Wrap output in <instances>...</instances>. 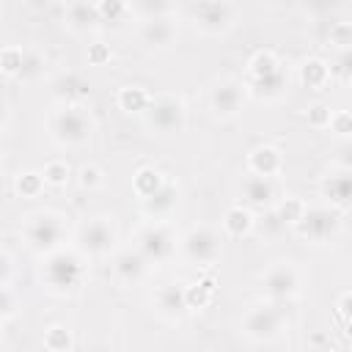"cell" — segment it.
<instances>
[{
	"instance_id": "35",
	"label": "cell",
	"mask_w": 352,
	"mask_h": 352,
	"mask_svg": "<svg viewBox=\"0 0 352 352\" xmlns=\"http://www.w3.org/2000/svg\"><path fill=\"white\" fill-rule=\"evenodd\" d=\"M327 38H330V44L338 47V52L341 50H349L352 47V25L349 22H333Z\"/></svg>"
},
{
	"instance_id": "23",
	"label": "cell",
	"mask_w": 352,
	"mask_h": 352,
	"mask_svg": "<svg viewBox=\"0 0 352 352\" xmlns=\"http://www.w3.org/2000/svg\"><path fill=\"white\" fill-rule=\"evenodd\" d=\"M165 182H168V179H165L157 168H148V165L138 168V173L132 176V187H135V192H138V198H140V201H143V198H148V195H154Z\"/></svg>"
},
{
	"instance_id": "16",
	"label": "cell",
	"mask_w": 352,
	"mask_h": 352,
	"mask_svg": "<svg viewBox=\"0 0 352 352\" xmlns=\"http://www.w3.org/2000/svg\"><path fill=\"white\" fill-rule=\"evenodd\" d=\"M143 204V214L146 217H151V223H160V220H165L173 209H176V204H179V187H176V182H165L154 195H148V198H143L140 201Z\"/></svg>"
},
{
	"instance_id": "31",
	"label": "cell",
	"mask_w": 352,
	"mask_h": 352,
	"mask_svg": "<svg viewBox=\"0 0 352 352\" xmlns=\"http://www.w3.org/2000/svg\"><path fill=\"white\" fill-rule=\"evenodd\" d=\"M212 292H214V283L209 278L190 283L187 286V308H204L212 300Z\"/></svg>"
},
{
	"instance_id": "20",
	"label": "cell",
	"mask_w": 352,
	"mask_h": 352,
	"mask_svg": "<svg viewBox=\"0 0 352 352\" xmlns=\"http://www.w3.org/2000/svg\"><path fill=\"white\" fill-rule=\"evenodd\" d=\"M63 16H66V25L72 30H77V33L80 30H91V28H96L102 22L96 3H69Z\"/></svg>"
},
{
	"instance_id": "42",
	"label": "cell",
	"mask_w": 352,
	"mask_h": 352,
	"mask_svg": "<svg viewBox=\"0 0 352 352\" xmlns=\"http://www.w3.org/2000/svg\"><path fill=\"white\" fill-rule=\"evenodd\" d=\"M336 162H338V168H346V170H352V140H346V143H341V146H338Z\"/></svg>"
},
{
	"instance_id": "37",
	"label": "cell",
	"mask_w": 352,
	"mask_h": 352,
	"mask_svg": "<svg viewBox=\"0 0 352 352\" xmlns=\"http://www.w3.org/2000/svg\"><path fill=\"white\" fill-rule=\"evenodd\" d=\"M333 74H336L341 82H352V47L338 52V58H336V63H333Z\"/></svg>"
},
{
	"instance_id": "11",
	"label": "cell",
	"mask_w": 352,
	"mask_h": 352,
	"mask_svg": "<svg viewBox=\"0 0 352 352\" xmlns=\"http://www.w3.org/2000/svg\"><path fill=\"white\" fill-rule=\"evenodd\" d=\"M261 292L272 302L292 300L300 292V272H297V267L292 261H275L272 267H267V272L261 275Z\"/></svg>"
},
{
	"instance_id": "33",
	"label": "cell",
	"mask_w": 352,
	"mask_h": 352,
	"mask_svg": "<svg viewBox=\"0 0 352 352\" xmlns=\"http://www.w3.org/2000/svg\"><path fill=\"white\" fill-rule=\"evenodd\" d=\"M69 162L66 160H50L47 165H44V170H41V176H44V182L47 184H52V187H60V184H66L69 182Z\"/></svg>"
},
{
	"instance_id": "10",
	"label": "cell",
	"mask_w": 352,
	"mask_h": 352,
	"mask_svg": "<svg viewBox=\"0 0 352 352\" xmlns=\"http://www.w3.org/2000/svg\"><path fill=\"white\" fill-rule=\"evenodd\" d=\"M135 248L140 250V256L148 264H162L176 256V239L168 231V226H162V223H146L135 234Z\"/></svg>"
},
{
	"instance_id": "36",
	"label": "cell",
	"mask_w": 352,
	"mask_h": 352,
	"mask_svg": "<svg viewBox=\"0 0 352 352\" xmlns=\"http://www.w3.org/2000/svg\"><path fill=\"white\" fill-rule=\"evenodd\" d=\"M77 182H80L82 190H96V187H102L104 179H102V170L96 165H82L77 170Z\"/></svg>"
},
{
	"instance_id": "14",
	"label": "cell",
	"mask_w": 352,
	"mask_h": 352,
	"mask_svg": "<svg viewBox=\"0 0 352 352\" xmlns=\"http://www.w3.org/2000/svg\"><path fill=\"white\" fill-rule=\"evenodd\" d=\"M154 308L160 316L179 322L187 314V286L182 283H165L154 292Z\"/></svg>"
},
{
	"instance_id": "30",
	"label": "cell",
	"mask_w": 352,
	"mask_h": 352,
	"mask_svg": "<svg viewBox=\"0 0 352 352\" xmlns=\"http://www.w3.org/2000/svg\"><path fill=\"white\" fill-rule=\"evenodd\" d=\"M305 209H308V206H305L300 198H294V195H292V198H286L283 204H278V206H275V217H278L280 223H292V226H297V223L302 220Z\"/></svg>"
},
{
	"instance_id": "1",
	"label": "cell",
	"mask_w": 352,
	"mask_h": 352,
	"mask_svg": "<svg viewBox=\"0 0 352 352\" xmlns=\"http://www.w3.org/2000/svg\"><path fill=\"white\" fill-rule=\"evenodd\" d=\"M82 275H85V267H82V258L77 250L58 248V250L47 253L41 261V286L50 294H58V297L74 294L82 283Z\"/></svg>"
},
{
	"instance_id": "5",
	"label": "cell",
	"mask_w": 352,
	"mask_h": 352,
	"mask_svg": "<svg viewBox=\"0 0 352 352\" xmlns=\"http://www.w3.org/2000/svg\"><path fill=\"white\" fill-rule=\"evenodd\" d=\"M187 124V110H184V99L179 94H160L151 99L148 110L143 113V126L148 129V135H179Z\"/></svg>"
},
{
	"instance_id": "41",
	"label": "cell",
	"mask_w": 352,
	"mask_h": 352,
	"mask_svg": "<svg viewBox=\"0 0 352 352\" xmlns=\"http://www.w3.org/2000/svg\"><path fill=\"white\" fill-rule=\"evenodd\" d=\"M110 58V50L102 44V41H96V44H91V50H88V63H94V66H99V63H104Z\"/></svg>"
},
{
	"instance_id": "21",
	"label": "cell",
	"mask_w": 352,
	"mask_h": 352,
	"mask_svg": "<svg viewBox=\"0 0 352 352\" xmlns=\"http://www.w3.org/2000/svg\"><path fill=\"white\" fill-rule=\"evenodd\" d=\"M253 226H256V220H253L250 209H245L242 204L228 206L226 214H223V228H226L228 236H248L253 231Z\"/></svg>"
},
{
	"instance_id": "9",
	"label": "cell",
	"mask_w": 352,
	"mask_h": 352,
	"mask_svg": "<svg viewBox=\"0 0 352 352\" xmlns=\"http://www.w3.org/2000/svg\"><path fill=\"white\" fill-rule=\"evenodd\" d=\"M245 82H239L236 77H217L214 82H212V88H209V99H206V104H209V113L214 116V118H220V121H228V118H234L236 113H239V107H242V102H245Z\"/></svg>"
},
{
	"instance_id": "28",
	"label": "cell",
	"mask_w": 352,
	"mask_h": 352,
	"mask_svg": "<svg viewBox=\"0 0 352 352\" xmlns=\"http://www.w3.org/2000/svg\"><path fill=\"white\" fill-rule=\"evenodd\" d=\"M52 94H55L63 104H77V99L82 96V82H80L77 74H60V77L55 80Z\"/></svg>"
},
{
	"instance_id": "7",
	"label": "cell",
	"mask_w": 352,
	"mask_h": 352,
	"mask_svg": "<svg viewBox=\"0 0 352 352\" xmlns=\"http://www.w3.org/2000/svg\"><path fill=\"white\" fill-rule=\"evenodd\" d=\"M192 28L204 36H226L234 30L239 8L234 3H192L184 8Z\"/></svg>"
},
{
	"instance_id": "3",
	"label": "cell",
	"mask_w": 352,
	"mask_h": 352,
	"mask_svg": "<svg viewBox=\"0 0 352 352\" xmlns=\"http://www.w3.org/2000/svg\"><path fill=\"white\" fill-rule=\"evenodd\" d=\"M47 129L60 148H82L94 138V121L80 104H60L52 110Z\"/></svg>"
},
{
	"instance_id": "17",
	"label": "cell",
	"mask_w": 352,
	"mask_h": 352,
	"mask_svg": "<svg viewBox=\"0 0 352 352\" xmlns=\"http://www.w3.org/2000/svg\"><path fill=\"white\" fill-rule=\"evenodd\" d=\"M146 267H148V261L140 256L138 248H126V250H121V253L116 256V261H113V272H116V278H118L124 286L138 283V280L146 275Z\"/></svg>"
},
{
	"instance_id": "32",
	"label": "cell",
	"mask_w": 352,
	"mask_h": 352,
	"mask_svg": "<svg viewBox=\"0 0 352 352\" xmlns=\"http://www.w3.org/2000/svg\"><path fill=\"white\" fill-rule=\"evenodd\" d=\"M22 60H25V50L22 47H14V44H8V47H3V52H0V66H3V74H16L19 77V72H22Z\"/></svg>"
},
{
	"instance_id": "13",
	"label": "cell",
	"mask_w": 352,
	"mask_h": 352,
	"mask_svg": "<svg viewBox=\"0 0 352 352\" xmlns=\"http://www.w3.org/2000/svg\"><path fill=\"white\" fill-rule=\"evenodd\" d=\"M294 228L300 236H305L311 242H327L336 234V217L324 206H311V209H305L302 220Z\"/></svg>"
},
{
	"instance_id": "18",
	"label": "cell",
	"mask_w": 352,
	"mask_h": 352,
	"mask_svg": "<svg viewBox=\"0 0 352 352\" xmlns=\"http://www.w3.org/2000/svg\"><path fill=\"white\" fill-rule=\"evenodd\" d=\"M322 192L336 206H352V170L338 168V170L327 173L322 182Z\"/></svg>"
},
{
	"instance_id": "38",
	"label": "cell",
	"mask_w": 352,
	"mask_h": 352,
	"mask_svg": "<svg viewBox=\"0 0 352 352\" xmlns=\"http://www.w3.org/2000/svg\"><path fill=\"white\" fill-rule=\"evenodd\" d=\"M327 129H333V132H338V135H352V113H346V110H336L333 118H330V126H327Z\"/></svg>"
},
{
	"instance_id": "22",
	"label": "cell",
	"mask_w": 352,
	"mask_h": 352,
	"mask_svg": "<svg viewBox=\"0 0 352 352\" xmlns=\"http://www.w3.org/2000/svg\"><path fill=\"white\" fill-rule=\"evenodd\" d=\"M245 88H248L256 99H267V102H272V99H280V96L286 94V77H283V72H275V74H270V77L250 80Z\"/></svg>"
},
{
	"instance_id": "4",
	"label": "cell",
	"mask_w": 352,
	"mask_h": 352,
	"mask_svg": "<svg viewBox=\"0 0 352 352\" xmlns=\"http://www.w3.org/2000/svg\"><path fill=\"white\" fill-rule=\"evenodd\" d=\"M286 311L280 308V302H256L245 311L242 322H239V330L248 341H256V344H270L275 338H280V333L286 330Z\"/></svg>"
},
{
	"instance_id": "29",
	"label": "cell",
	"mask_w": 352,
	"mask_h": 352,
	"mask_svg": "<svg viewBox=\"0 0 352 352\" xmlns=\"http://www.w3.org/2000/svg\"><path fill=\"white\" fill-rule=\"evenodd\" d=\"M41 341H44L47 352H69V349H72V333H69V327H63V324L47 327Z\"/></svg>"
},
{
	"instance_id": "24",
	"label": "cell",
	"mask_w": 352,
	"mask_h": 352,
	"mask_svg": "<svg viewBox=\"0 0 352 352\" xmlns=\"http://www.w3.org/2000/svg\"><path fill=\"white\" fill-rule=\"evenodd\" d=\"M151 94H146L140 85H126L118 91V107L124 113H146L148 104H151Z\"/></svg>"
},
{
	"instance_id": "25",
	"label": "cell",
	"mask_w": 352,
	"mask_h": 352,
	"mask_svg": "<svg viewBox=\"0 0 352 352\" xmlns=\"http://www.w3.org/2000/svg\"><path fill=\"white\" fill-rule=\"evenodd\" d=\"M300 80H302V85H308V88H322V85L330 80V66H327L322 58H308V60H302V66H300Z\"/></svg>"
},
{
	"instance_id": "8",
	"label": "cell",
	"mask_w": 352,
	"mask_h": 352,
	"mask_svg": "<svg viewBox=\"0 0 352 352\" xmlns=\"http://www.w3.org/2000/svg\"><path fill=\"white\" fill-rule=\"evenodd\" d=\"M118 242V226L113 214H94L82 223L77 234V245L88 256H107Z\"/></svg>"
},
{
	"instance_id": "34",
	"label": "cell",
	"mask_w": 352,
	"mask_h": 352,
	"mask_svg": "<svg viewBox=\"0 0 352 352\" xmlns=\"http://www.w3.org/2000/svg\"><path fill=\"white\" fill-rule=\"evenodd\" d=\"M41 72H44V55L36 52V50H25V60H22L19 77L22 80H36Z\"/></svg>"
},
{
	"instance_id": "2",
	"label": "cell",
	"mask_w": 352,
	"mask_h": 352,
	"mask_svg": "<svg viewBox=\"0 0 352 352\" xmlns=\"http://www.w3.org/2000/svg\"><path fill=\"white\" fill-rule=\"evenodd\" d=\"M19 231H22V239L30 250L47 256V253L60 248V242L69 231V217L58 209H38L22 220Z\"/></svg>"
},
{
	"instance_id": "26",
	"label": "cell",
	"mask_w": 352,
	"mask_h": 352,
	"mask_svg": "<svg viewBox=\"0 0 352 352\" xmlns=\"http://www.w3.org/2000/svg\"><path fill=\"white\" fill-rule=\"evenodd\" d=\"M275 72H280V63H278V58H275L270 50H258V52L248 60V74H250V80H261V77H270V74H275Z\"/></svg>"
},
{
	"instance_id": "40",
	"label": "cell",
	"mask_w": 352,
	"mask_h": 352,
	"mask_svg": "<svg viewBox=\"0 0 352 352\" xmlns=\"http://www.w3.org/2000/svg\"><path fill=\"white\" fill-rule=\"evenodd\" d=\"M16 316V302H14V286H3V322H11Z\"/></svg>"
},
{
	"instance_id": "39",
	"label": "cell",
	"mask_w": 352,
	"mask_h": 352,
	"mask_svg": "<svg viewBox=\"0 0 352 352\" xmlns=\"http://www.w3.org/2000/svg\"><path fill=\"white\" fill-rule=\"evenodd\" d=\"M330 118H333V110L324 107V104H314V107L308 110V121H311L314 126H330Z\"/></svg>"
},
{
	"instance_id": "6",
	"label": "cell",
	"mask_w": 352,
	"mask_h": 352,
	"mask_svg": "<svg viewBox=\"0 0 352 352\" xmlns=\"http://www.w3.org/2000/svg\"><path fill=\"white\" fill-rule=\"evenodd\" d=\"M179 253L195 267H212L223 256V236L212 226H192L182 234Z\"/></svg>"
},
{
	"instance_id": "15",
	"label": "cell",
	"mask_w": 352,
	"mask_h": 352,
	"mask_svg": "<svg viewBox=\"0 0 352 352\" xmlns=\"http://www.w3.org/2000/svg\"><path fill=\"white\" fill-rule=\"evenodd\" d=\"M280 170H283V154H280L278 146L261 143V146L250 148V154H248V173L272 179V176H278Z\"/></svg>"
},
{
	"instance_id": "27",
	"label": "cell",
	"mask_w": 352,
	"mask_h": 352,
	"mask_svg": "<svg viewBox=\"0 0 352 352\" xmlns=\"http://www.w3.org/2000/svg\"><path fill=\"white\" fill-rule=\"evenodd\" d=\"M44 176H41V170H19L16 176H14V190H16V195H22V198H36L41 190H44Z\"/></svg>"
},
{
	"instance_id": "19",
	"label": "cell",
	"mask_w": 352,
	"mask_h": 352,
	"mask_svg": "<svg viewBox=\"0 0 352 352\" xmlns=\"http://www.w3.org/2000/svg\"><path fill=\"white\" fill-rule=\"evenodd\" d=\"M242 198L253 206H270L272 198H275V187H272V179H264V176H256V173H248L242 179Z\"/></svg>"
},
{
	"instance_id": "12",
	"label": "cell",
	"mask_w": 352,
	"mask_h": 352,
	"mask_svg": "<svg viewBox=\"0 0 352 352\" xmlns=\"http://www.w3.org/2000/svg\"><path fill=\"white\" fill-rule=\"evenodd\" d=\"M176 36H179V28H176V22L168 14L165 16H148V19H143L140 22V30H138L140 44L146 50H151V52L170 50L173 41H176Z\"/></svg>"
}]
</instances>
